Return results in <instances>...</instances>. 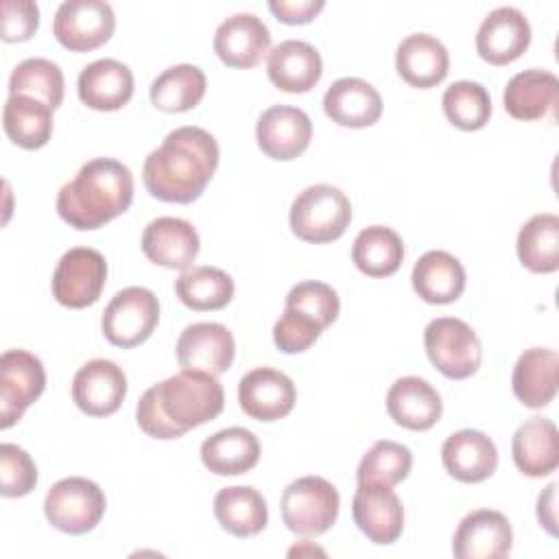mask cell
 <instances>
[{
	"label": "cell",
	"instance_id": "obj_37",
	"mask_svg": "<svg viewBox=\"0 0 559 559\" xmlns=\"http://www.w3.org/2000/svg\"><path fill=\"white\" fill-rule=\"evenodd\" d=\"M175 293L192 310H221L234 297V280L216 266H192L175 280Z\"/></svg>",
	"mask_w": 559,
	"mask_h": 559
},
{
	"label": "cell",
	"instance_id": "obj_22",
	"mask_svg": "<svg viewBox=\"0 0 559 559\" xmlns=\"http://www.w3.org/2000/svg\"><path fill=\"white\" fill-rule=\"evenodd\" d=\"M76 90L90 109L116 111L133 96V72L118 59H96L81 70Z\"/></svg>",
	"mask_w": 559,
	"mask_h": 559
},
{
	"label": "cell",
	"instance_id": "obj_30",
	"mask_svg": "<svg viewBox=\"0 0 559 559\" xmlns=\"http://www.w3.org/2000/svg\"><path fill=\"white\" fill-rule=\"evenodd\" d=\"M258 459L260 441L242 426L223 428L201 443V461L216 476L245 474L255 467Z\"/></svg>",
	"mask_w": 559,
	"mask_h": 559
},
{
	"label": "cell",
	"instance_id": "obj_46",
	"mask_svg": "<svg viewBox=\"0 0 559 559\" xmlns=\"http://www.w3.org/2000/svg\"><path fill=\"white\" fill-rule=\"evenodd\" d=\"M557 483H550L537 498V520L550 533L557 535Z\"/></svg>",
	"mask_w": 559,
	"mask_h": 559
},
{
	"label": "cell",
	"instance_id": "obj_36",
	"mask_svg": "<svg viewBox=\"0 0 559 559\" xmlns=\"http://www.w3.org/2000/svg\"><path fill=\"white\" fill-rule=\"evenodd\" d=\"M205 72L192 63L166 68L151 83V103L168 114H179L197 107L205 96Z\"/></svg>",
	"mask_w": 559,
	"mask_h": 559
},
{
	"label": "cell",
	"instance_id": "obj_33",
	"mask_svg": "<svg viewBox=\"0 0 559 559\" xmlns=\"http://www.w3.org/2000/svg\"><path fill=\"white\" fill-rule=\"evenodd\" d=\"M404 260L400 234L384 225H371L358 231L352 245V262L369 277L393 275Z\"/></svg>",
	"mask_w": 559,
	"mask_h": 559
},
{
	"label": "cell",
	"instance_id": "obj_16",
	"mask_svg": "<svg viewBox=\"0 0 559 559\" xmlns=\"http://www.w3.org/2000/svg\"><path fill=\"white\" fill-rule=\"evenodd\" d=\"M124 395L127 376L114 360L94 358L72 378V400L90 417H107L116 413Z\"/></svg>",
	"mask_w": 559,
	"mask_h": 559
},
{
	"label": "cell",
	"instance_id": "obj_9",
	"mask_svg": "<svg viewBox=\"0 0 559 559\" xmlns=\"http://www.w3.org/2000/svg\"><path fill=\"white\" fill-rule=\"evenodd\" d=\"M107 280V262L92 247L68 249L52 273V297L66 308H85L98 301Z\"/></svg>",
	"mask_w": 559,
	"mask_h": 559
},
{
	"label": "cell",
	"instance_id": "obj_26",
	"mask_svg": "<svg viewBox=\"0 0 559 559\" xmlns=\"http://www.w3.org/2000/svg\"><path fill=\"white\" fill-rule=\"evenodd\" d=\"M515 467L531 476L542 478L559 465V437L557 426L548 417H531L518 426L511 439Z\"/></svg>",
	"mask_w": 559,
	"mask_h": 559
},
{
	"label": "cell",
	"instance_id": "obj_8",
	"mask_svg": "<svg viewBox=\"0 0 559 559\" xmlns=\"http://www.w3.org/2000/svg\"><path fill=\"white\" fill-rule=\"evenodd\" d=\"M159 321V301L144 286L118 290L103 310L100 330L105 338L122 349L144 343Z\"/></svg>",
	"mask_w": 559,
	"mask_h": 559
},
{
	"label": "cell",
	"instance_id": "obj_6",
	"mask_svg": "<svg viewBox=\"0 0 559 559\" xmlns=\"http://www.w3.org/2000/svg\"><path fill=\"white\" fill-rule=\"evenodd\" d=\"M105 507L103 489L83 476L57 480L44 500L46 520L68 535H83L96 528L105 515Z\"/></svg>",
	"mask_w": 559,
	"mask_h": 559
},
{
	"label": "cell",
	"instance_id": "obj_3",
	"mask_svg": "<svg viewBox=\"0 0 559 559\" xmlns=\"http://www.w3.org/2000/svg\"><path fill=\"white\" fill-rule=\"evenodd\" d=\"M133 201L131 170L111 157L90 159L57 194L59 216L74 229H98Z\"/></svg>",
	"mask_w": 559,
	"mask_h": 559
},
{
	"label": "cell",
	"instance_id": "obj_39",
	"mask_svg": "<svg viewBox=\"0 0 559 559\" xmlns=\"http://www.w3.org/2000/svg\"><path fill=\"white\" fill-rule=\"evenodd\" d=\"M448 120L463 131H478L489 122L491 98L476 81H454L441 98Z\"/></svg>",
	"mask_w": 559,
	"mask_h": 559
},
{
	"label": "cell",
	"instance_id": "obj_14",
	"mask_svg": "<svg viewBox=\"0 0 559 559\" xmlns=\"http://www.w3.org/2000/svg\"><path fill=\"white\" fill-rule=\"evenodd\" d=\"M352 515L362 535L373 544H393L404 528V509L397 493L378 483H358Z\"/></svg>",
	"mask_w": 559,
	"mask_h": 559
},
{
	"label": "cell",
	"instance_id": "obj_7",
	"mask_svg": "<svg viewBox=\"0 0 559 559\" xmlns=\"http://www.w3.org/2000/svg\"><path fill=\"white\" fill-rule=\"evenodd\" d=\"M424 347L430 362L452 380L474 376L483 360V347L476 332L456 317L432 319L424 330Z\"/></svg>",
	"mask_w": 559,
	"mask_h": 559
},
{
	"label": "cell",
	"instance_id": "obj_43",
	"mask_svg": "<svg viewBox=\"0 0 559 559\" xmlns=\"http://www.w3.org/2000/svg\"><path fill=\"white\" fill-rule=\"evenodd\" d=\"M323 332V328L310 319L308 314L284 308L282 317L273 325V341L280 352L284 354H299L306 352Z\"/></svg>",
	"mask_w": 559,
	"mask_h": 559
},
{
	"label": "cell",
	"instance_id": "obj_2",
	"mask_svg": "<svg viewBox=\"0 0 559 559\" xmlns=\"http://www.w3.org/2000/svg\"><path fill=\"white\" fill-rule=\"evenodd\" d=\"M223 406L225 391L216 376L181 369L142 393L135 419L153 439H177L214 419Z\"/></svg>",
	"mask_w": 559,
	"mask_h": 559
},
{
	"label": "cell",
	"instance_id": "obj_31",
	"mask_svg": "<svg viewBox=\"0 0 559 559\" xmlns=\"http://www.w3.org/2000/svg\"><path fill=\"white\" fill-rule=\"evenodd\" d=\"M411 282L424 301L452 304L465 288V269L452 253L432 249L415 262Z\"/></svg>",
	"mask_w": 559,
	"mask_h": 559
},
{
	"label": "cell",
	"instance_id": "obj_10",
	"mask_svg": "<svg viewBox=\"0 0 559 559\" xmlns=\"http://www.w3.org/2000/svg\"><path fill=\"white\" fill-rule=\"evenodd\" d=\"M116 28V15L105 0H63L52 17L57 41L72 52L103 46Z\"/></svg>",
	"mask_w": 559,
	"mask_h": 559
},
{
	"label": "cell",
	"instance_id": "obj_35",
	"mask_svg": "<svg viewBox=\"0 0 559 559\" xmlns=\"http://www.w3.org/2000/svg\"><path fill=\"white\" fill-rule=\"evenodd\" d=\"M2 127L22 148H41L52 135V109L31 96H9L2 109Z\"/></svg>",
	"mask_w": 559,
	"mask_h": 559
},
{
	"label": "cell",
	"instance_id": "obj_28",
	"mask_svg": "<svg viewBox=\"0 0 559 559\" xmlns=\"http://www.w3.org/2000/svg\"><path fill=\"white\" fill-rule=\"evenodd\" d=\"M397 74L413 87H432L441 83L450 68L448 48L428 33L404 37L395 52Z\"/></svg>",
	"mask_w": 559,
	"mask_h": 559
},
{
	"label": "cell",
	"instance_id": "obj_13",
	"mask_svg": "<svg viewBox=\"0 0 559 559\" xmlns=\"http://www.w3.org/2000/svg\"><path fill=\"white\" fill-rule=\"evenodd\" d=\"M297 400L293 380L273 367H255L238 382V404L251 419L275 421L286 417Z\"/></svg>",
	"mask_w": 559,
	"mask_h": 559
},
{
	"label": "cell",
	"instance_id": "obj_41",
	"mask_svg": "<svg viewBox=\"0 0 559 559\" xmlns=\"http://www.w3.org/2000/svg\"><path fill=\"white\" fill-rule=\"evenodd\" d=\"M284 308H293V310L308 314L325 330L328 325H332L336 321L341 301H338L336 290L330 284L317 282V280H306V282L295 284L288 290Z\"/></svg>",
	"mask_w": 559,
	"mask_h": 559
},
{
	"label": "cell",
	"instance_id": "obj_12",
	"mask_svg": "<svg viewBox=\"0 0 559 559\" xmlns=\"http://www.w3.org/2000/svg\"><path fill=\"white\" fill-rule=\"evenodd\" d=\"M175 349L181 369L218 376L231 367L236 343L223 323L199 321L183 328Z\"/></svg>",
	"mask_w": 559,
	"mask_h": 559
},
{
	"label": "cell",
	"instance_id": "obj_34",
	"mask_svg": "<svg viewBox=\"0 0 559 559\" xmlns=\"http://www.w3.org/2000/svg\"><path fill=\"white\" fill-rule=\"evenodd\" d=\"M518 258L533 273L559 269V216L542 212L531 216L518 231Z\"/></svg>",
	"mask_w": 559,
	"mask_h": 559
},
{
	"label": "cell",
	"instance_id": "obj_44",
	"mask_svg": "<svg viewBox=\"0 0 559 559\" xmlns=\"http://www.w3.org/2000/svg\"><path fill=\"white\" fill-rule=\"evenodd\" d=\"M2 39L24 41L39 26V7L33 0H2Z\"/></svg>",
	"mask_w": 559,
	"mask_h": 559
},
{
	"label": "cell",
	"instance_id": "obj_32",
	"mask_svg": "<svg viewBox=\"0 0 559 559\" xmlns=\"http://www.w3.org/2000/svg\"><path fill=\"white\" fill-rule=\"evenodd\" d=\"M214 515L234 537H253L264 531L269 509L258 489L249 485H231L214 496Z\"/></svg>",
	"mask_w": 559,
	"mask_h": 559
},
{
	"label": "cell",
	"instance_id": "obj_24",
	"mask_svg": "<svg viewBox=\"0 0 559 559\" xmlns=\"http://www.w3.org/2000/svg\"><path fill=\"white\" fill-rule=\"evenodd\" d=\"M445 472L461 483H480L498 467L496 443L480 430L452 432L441 445Z\"/></svg>",
	"mask_w": 559,
	"mask_h": 559
},
{
	"label": "cell",
	"instance_id": "obj_42",
	"mask_svg": "<svg viewBox=\"0 0 559 559\" xmlns=\"http://www.w3.org/2000/svg\"><path fill=\"white\" fill-rule=\"evenodd\" d=\"M37 485V467L31 454L15 445H0V493L4 498H20L35 489Z\"/></svg>",
	"mask_w": 559,
	"mask_h": 559
},
{
	"label": "cell",
	"instance_id": "obj_11",
	"mask_svg": "<svg viewBox=\"0 0 559 559\" xmlns=\"http://www.w3.org/2000/svg\"><path fill=\"white\" fill-rule=\"evenodd\" d=\"M44 386L41 360L26 349H7L0 356V428H11L44 393Z\"/></svg>",
	"mask_w": 559,
	"mask_h": 559
},
{
	"label": "cell",
	"instance_id": "obj_45",
	"mask_svg": "<svg viewBox=\"0 0 559 559\" xmlns=\"http://www.w3.org/2000/svg\"><path fill=\"white\" fill-rule=\"evenodd\" d=\"M325 7L323 0H269L273 15L286 24H306Z\"/></svg>",
	"mask_w": 559,
	"mask_h": 559
},
{
	"label": "cell",
	"instance_id": "obj_18",
	"mask_svg": "<svg viewBox=\"0 0 559 559\" xmlns=\"http://www.w3.org/2000/svg\"><path fill=\"white\" fill-rule=\"evenodd\" d=\"M531 44V24L515 7H496L476 31V50L491 66L515 61Z\"/></svg>",
	"mask_w": 559,
	"mask_h": 559
},
{
	"label": "cell",
	"instance_id": "obj_40",
	"mask_svg": "<svg viewBox=\"0 0 559 559\" xmlns=\"http://www.w3.org/2000/svg\"><path fill=\"white\" fill-rule=\"evenodd\" d=\"M411 465L413 454L406 445L391 439H380L360 459L356 478L358 483H378L393 487L408 476Z\"/></svg>",
	"mask_w": 559,
	"mask_h": 559
},
{
	"label": "cell",
	"instance_id": "obj_25",
	"mask_svg": "<svg viewBox=\"0 0 559 559\" xmlns=\"http://www.w3.org/2000/svg\"><path fill=\"white\" fill-rule=\"evenodd\" d=\"M328 118L341 127H371L382 116V98L378 90L358 76L336 79L323 94Z\"/></svg>",
	"mask_w": 559,
	"mask_h": 559
},
{
	"label": "cell",
	"instance_id": "obj_20",
	"mask_svg": "<svg viewBox=\"0 0 559 559\" xmlns=\"http://www.w3.org/2000/svg\"><path fill=\"white\" fill-rule=\"evenodd\" d=\"M269 46L271 33L255 13H234L214 33V52L229 68H253Z\"/></svg>",
	"mask_w": 559,
	"mask_h": 559
},
{
	"label": "cell",
	"instance_id": "obj_4",
	"mask_svg": "<svg viewBox=\"0 0 559 559\" xmlns=\"http://www.w3.org/2000/svg\"><path fill=\"white\" fill-rule=\"evenodd\" d=\"M288 221L293 234L304 242H332L349 227L352 203L341 188L332 183H314L295 197Z\"/></svg>",
	"mask_w": 559,
	"mask_h": 559
},
{
	"label": "cell",
	"instance_id": "obj_23",
	"mask_svg": "<svg viewBox=\"0 0 559 559\" xmlns=\"http://www.w3.org/2000/svg\"><path fill=\"white\" fill-rule=\"evenodd\" d=\"M323 72L319 50L304 39L280 41L266 59V74L271 83L290 94H304L312 90Z\"/></svg>",
	"mask_w": 559,
	"mask_h": 559
},
{
	"label": "cell",
	"instance_id": "obj_21",
	"mask_svg": "<svg viewBox=\"0 0 559 559\" xmlns=\"http://www.w3.org/2000/svg\"><path fill=\"white\" fill-rule=\"evenodd\" d=\"M386 411L402 428L428 430L439 421L443 402L439 391L428 380L419 376H404L389 386Z\"/></svg>",
	"mask_w": 559,
	"mask_h": 559
},
{
	"label": "cell",
	"instance_id": "obj_27",
	"mask_svg": "<svg viewBox=\"0 0 559 559\" xmlns=\"http://www.w3.org/2000/svg\"><path fill=\"white\" fill-rule=\"evenodd\" d=\"M504 109L515 120H539L555 111L559 100V79L539 68L513 74L502 94Z\"/></svg>",
	"mask_w": 559,
	"mask_h": 559
},
{
	"label": "cell",
	"instance_id": "obj_17",
	"mask_svg": "<svg viewBox=\"0 0 559 559\" xmlns=\"http://www.w3.org/2000/svg\"><path fill=\"white\" fill-rule=\"evenodd\" d=\"M312 138V122L308 114L290 105H273L262 111L255 124V140L262 153L271 159L299 157Z\"/></svg>",
	"mask_w": 559,
	"mask_h": 559
},
{
	"label": "cell",
	"instance_id": "obj_1",
	"mask_svg": "<svg viewBox=\"0 0 559 559\" xmlns=\"http://www.w3.org/2000/svg\"><path fill=\"white\" fill-rule=\"evenodd\" d=\"M218 142L201 127H179L148 153L142 166L146 190L166 203H192L218 166Z\"/></svg>",
	"mask_w": 559,
	"mask_h": 559
},
{
	"label": "cell",
	"instance_id": "obj_29",
	"mask_svg": "<svg viewBox=\"0 0 559 559\" xmlns=\"http://www.w3.org/2000/svg\"><path fill=\"white\" fill-rule=\"evenodd\" d=\"M559 356L548 347L524 349L513 367L511 384L515 397L526 408H542L552 402L557 393Z\"/></svg>",
	"mask_w": 559,
	"mask_h": 559
},
{
	"label": "cell",
	"instance_id": "obj_19",
	"mask_svg": "<svg viewBox=\"0 0 559 559\" xmlns=\"http://www.w3.org/2000/svg\"><path fill=\"white\" fill-rule=\"evenodd\" d=\"M144 255L159 266L186 271L199 253V234L177 216H157L142 231Z\"/></svg>",
	"mask_w": 559,
	"mask_h": 559
},
{
	"label": "cell",
	"instance_id": "obj_5",
	"mask_svg": "<svg viewBox=\"0 0 559 559\" xmlns=\"http://www.w3.org/2000/svg\"><path fill=\"white\" fill-rule=\"evenodd\" d=\"M280 509L290 533L317 537L330 531L336 522L341 496L330 480L321 476H301L284 489Z\"/></svg>",
	"mask_w": 559,
	"mask_h": 559
},
{
	"label": "cell",
	"instance_id": "obj_38",
	"mask_svg": "<svg viewBox=\"0 0 559 559\" xmlns=\"http://www.w3.org/2000/svg\"><path fill=\"white\" fill-rule=\"evenodd\" d=\"M63 72L46 57H28L20 61L9 76V96H31L50 109L63 100Z\"/></svg>",
	"mask_w": 559,
	"mask_h": 559
},
{
	"label": "cell",
	"instance_id": "obj_15",
	"mask_svg": "<svg viewBox=\"0 0 559 559\" xmlns=\"http://www.w3.org/2000/svg\"><path fill=\"white\" fill-rule=\"evenodd\" d=\"M513 531L504 513L476 509L467 513L452 537L456 559H500L511 552Z\"/></svg>",
	"mask_w": 559,
	"mask_h": 559
}]
</instances>
